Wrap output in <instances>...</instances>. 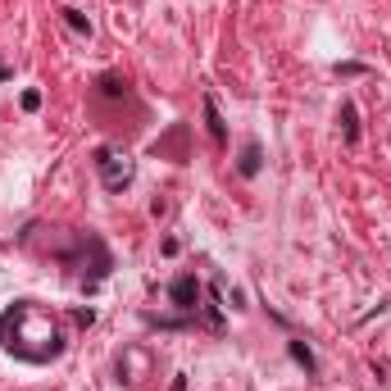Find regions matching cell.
I'll use <instances>...</instances> for the list:
<instances>
[{"instance_id":"obj_1","label":"cell","mask_w":391,"mask_h":391,"mask_svg":"<svg viewBox=\"0 0 391 391\" xmlns=\"http://www.w3.org/2000/svg\"><path fill=\"white\" fill-rule=\"evenodd\" d=\"M146 327H164V332H223V296H218V278L200 273H178L164 287V310L146 314Z\"/></svg>"},{"instance_id":"obj_2","label":"cell","mask_w":391,"mask_h":391,"mask_svg":"<svg viewBox=\"0 0 391 391\" xmlns=\"http://www.w3.org/2000/svg\"><path fill=\"white\" fill-rule=\"evenodd\" d=\"M0 346L23 364H51L64 355L68 337L41 300H14L0 314Z\"/></svg>"},{"instance_id":"obj_3","label":"cell","mask_w":391,"mask_h":391,"mask_svg":"<svg viewBox=\"0 0 391 391\" xmlns=\"http://www.w3.org/2000/svg\"><path fill=\"white\" fill-rule=\"evenodd\" d=\"M91 164H96V178H101V187L109 196H123L132 187V178H137V160L128 151H118V146H96Z\"/></svg>"},{"instance_id":"obj_4","label":"cell","mask_w":391,"mask_h":391,"mask_svg":"<svg viewBox=\"0 0 391 391\" xmlns=\"http://www.w3.org/2000/svg\"><path fill=\"white\" fill-rule=\"evenodd\" d=\"M200 114H205V132H210V141L223 151V146H228V123H223V114H218V101H214L210 91L200 96Z\"/></svg>"},{"instance_id":"obj_5","label":"cell","mask_w":391,"mask_h":391,"mask_svg":"<svg viewBox=\"0 0 391 391\" xmlns=\"http://www.w3.org/2000/svg\"><path fill=\"white\" fill-rule=\"evenodd\" d=\"M260 168H264L260 141H246V146H241V160H237V173H241V178H260Z\"/></svg>"},{"instance_id":"obj_6","label":"cell","mask_w":391,"mask_h":391,"mask_svg":"<svg viewBox=\"0 0 391 391\" xmlns=\"http://www.w3.org/2000/svg\"><path fill=\"white\" fill-rule=\"evenodd\" d=\"M59 23H64L78 41H91V19L82 14V9H68V5H64V9H59Z\"/></svg>"},{"instance_id":"obj_7","label":"cell","mask_w":391,"mask_h":391,"mask_svg":"<svg viewBox=\"0 0 391 391\" xmlns=\"http://www.w3.org/2000/svg\"><path fill=\"white\" fill-rule=\"evenodd\" d=\"M287 350H291V360H296V364H300V369H305V373H310V377H319V360H314V350H310V341H300V337H291V341H287Z\"/></svg>"},{"instance_id":"obj_8","label":"cell","mask_w":391,"mask_h":391,"mask_svg":"<svg viewBox=\"0 0 391 391\" xmlns=\"http://www.w3.org/2000/svg\"><path fill=\"white\" fill-rule=\"evenodd\" d=\"M341 137H346V146L360 141V114H355V105H350V101H341Z\"/></svg>"},{"instance_id":"obj_9","label":"cell","mask_w":391,"mask_h":391,"mask_svg":"<svg viewBox=\"0 0 391 391\" xmlns=\"http://www.w3.org/2000/svg\"><path fill=\"white\" fill-rule=\"evenodd\" d=\"M332 73H337V78H364V73H369V64H355V59H350V64H337Z\"/></svg>"},{"instance_id":"obj_10","label":"cell","mask_w":391,"mask_h":391,"mask_svg":"<svg viewBox=\"0 0 391 391\" xmlns=\"http://www.w3.org/2000/svg\"><path fill=\"white\" fill-rule=\"evenodd\" d=\"M23 109H28V114H36V109H41V91H36V87L23 91Z\"/></svg>"}]
</instances>
